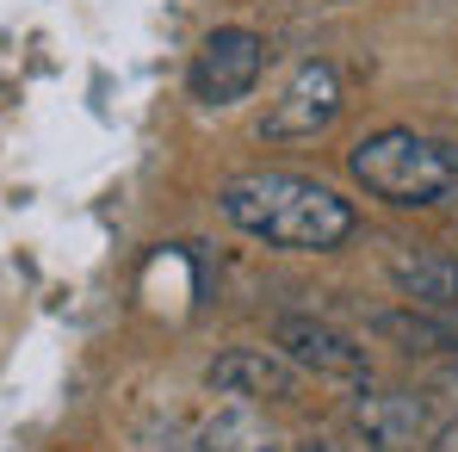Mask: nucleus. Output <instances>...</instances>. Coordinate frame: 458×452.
I'll return each mask as SVG.
<instances>
[{
  "instance_id": "obj_1",
  "label": "nucleus",
  "mask_w": 458,
  "mask_h": 452,
  "mask_svg": "<svg viewBox=\"0 0 458 452\" xmlns=\"http://www.w3.org/2000/svg\"><path fill=\"white\" fill-rule=\"evenodd\" d=\"M217 211L242 235H254L267 248H292V254H328L360 229V211L335 186L304 180V174H267V167L224 180Z\"/></svg>"
},
{
  "instance_id": "obj_2",
  "label": "nucleus",
  "mask_w": 458,
  "mask_h": 452,
  "mask_svg": "<svg viewBox=\"0 0 458 452\" xmlns=\"http://www.w3.org/2000/svg\"><path fill=\"white\" fill-rule=\"evenodd\" d=\"M347 174L396 211H434V205L458 199V143L390 124L347 149Z\"/></svg>"
},
{
  "instance_id": "obj_3",
  "label": "nucleus",
  "mask_w": 458,
  "mask_h": 452,
  "mask_svg": "<svg viewBox=\"0 0 458 452\" xmlns=\"http://www.w3.org/2000/svg\"><path fill=\"white\" fill-rule=\"evenodd\" d=\"M341 106H347L341 69H335L328 56H310V63H298V69H292V81L279 87V99L267 106L260 137H267V143H310V137L335 131Z\"/></svg>"
},
{
  "instance_id": "obj_4",
  "label": "nucleus",
  "mask_w": 458,
  "mask_h": 452,
  "mask_svg": "<svg viewBox=\"0 0 458 452\" xmlns=\"http://www.w3.org/2000/svg\"><path fill=\"white\" fill-rule=\"evenodd\" d=\"M347 428L378 452H428L434 440V403L421 390H378V384H360L353 403H347Z\"/></svg>"
},
{
  "instance_id": "obj_5",
  "label": "nucleus",
  "mask_w": 458,
  "mask_h": 452,
  "mask_svg": "<svg viewBox=\"0 0 458 452\" xmlns=\"http://www.w3.org/2000/svg\"><path fill=\"white\" fill-rule=\"evenodd\" d=\"M260 69H267V44H260L248 25H217V31L199 44L186 81H192V99H199V106H235V99L254 93Z\"/></svg>"
},
{
  "instance_id": "obj_6",
  "label": "nucleus",
  "mask_w": 458,
  "mask_h": 452,
  "mask_svg": "<svg viewBox=\"0 0 458 452\" xmlns=\"http://www.w3.org/2000/svg\"><path fill=\"white\" fill-rule=\"evenodd\" d=\"M273 347L310 378H335V384H372V354L341 335L322 316H279L273 322Z\"/></svg>"
},
{
  "instance_id": "obj_7",
  "label": "nucleus",
  "mask_w": 458,
  "mask_h": 452,
  "mask_svg": "<svg viewBox=\"0 0 458 452\" xmlns=\"http://www.w3.org/2000/svg\"><path fill=\"white\" fill-rule=\"evenodd\" d=\"M205 384L217 397H235V403H298V366L273 347H229L205 366Z\"/></svg>"
},
{
  "instance_id": "obj_8",
  "label": "nucleus",
  "mask_w": 458,
  "mask_h": 452,
  "mask_svg": "<svg viewBox=\"0 0 458 452\" xmlns=\"http://www.w3.org/2000/svg\"><path fill=\"white\" fill-rule=\"evenodd\" d=\"M384 273L390 286L403 292V303L440 316V322H458V254H440V248H390L384 254Z\"/></svg>"
},
{
  "instance_id": "obj_9",
  "label": "nucleus",
  "mask_w": 458,
  "mask_h": 452,
  "mask_svg": "<svg viewBox=\"0 0 458 452\" xmlns=\"http://www.w3.org/2000/svg\"><path fill=\"white\" fill-rule=\"evenodd\" d=\"M199 434H205L211 452H285V434L267 422V409L260 403H235V397H224L199 422Z\"/></svg>"
},
{
  "instance_id": "obj_10",
  "label": "nucleus",
  "mask_w": 458,
  "mask_h": 452,
  "mask_svg": "<svg viewBox=\"0 0 458 452\" xmlns=\"http://www.w3.org/2000/svg\"><path fill=\"white\" fill-rule=\"evenodd\" d=\"M137 452H211L205 447V434L192 428V422H180V415H155L137 428Z\"/></svg>"
},
{
  "instance_id": "obj_11",
  "label": "nucleus",
  "mask_w": 458,
  "mask_h": 452,
  "mask_svg": "<svg viewBox=\"0 0 458 452\" xmlns=\"http://www.w3.org/2000/svg\"><path fill=\"white\" fill-rule=\"evenodd\" d=\"M304 452H378V447H366L360 434H347V440H310Z\"/></svg>"
},
{
  "instance_id": "obj_12",
  "label": "nucleus",
  "mask_w": 458,
  "mask_h": 452,
  "mask_svg": "<svg viewBox=\"0 0 458 452\" xmlns=\"http://www.w3.org/2000/svg\"><path fill=\"white\" fill-rule=\"evenodd\" d=\"M428 452H458V415L446 422V428H434V440H428Z\"/></svg>"
},
{
  "instance_id": "obj_13",
  "label": "nucleus",
  "mask_w": 458,
  "mask_h": 452,
  "mask_svg": "<svg viewBox=\"0 0 458 452\" xmlns=\"http://www.w3.org/2000/svg\"><path fill=\"white\" fill-rule=\"evenodd\" d=\"M453 328H458V322H453Z\"/></svg>"
}]
</instances>
